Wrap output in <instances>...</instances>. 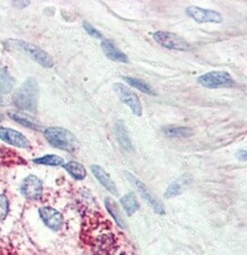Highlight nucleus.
Returning <instances> with one entry per match:
<instances>
[{
  "label": "nucleus",
  "instance_id": "21",
  "mask_svg": "<svg viewBox=\"0 0 247 255\" xmlns=\"http://www.w3.org/2000/svg\"><path fill=\"white\" fill-rule=\"evenodd\" d=\"M163 133L171 138L187 137V135L191 134V130L189 128L185 127H166L163 129Z\"/></svg>",
  "mask_w": 247,
  "mask_h": 255
},
{
  "label": "nucleus",
  "instance_id": "4",
  "mask_svg": "<svg viewBox=\"0 0 247 255\" xmlns=\"http://www.w3.org/2000/svg\"><path fill=\"white\" fill-rule=\"evenodd\" d=\"M153 38L155 41L159 45L169 48V49L173 50H181V51H187L190 50V45L186 41L185 39L179 37L178 34L171 33V32H165V31H157L153 34Z\"/></svg>",
  "mask_w": 247,
  "mask_h": 255
},
{
  "label": "nucleus",
  "instance_id": "19",
  "mask_svg": "<svg viewBox=\"0 0 247 255\" xmlns=\"http://www.w3.org/2000/svg\"><path fill=\"white\" fill-rule=\"evenodd\" d=\"M105 205H106V209L109 210L110 214L112 215V217L114 218L115 222H117L118 225H119L120 227H121V228H125V222H124V220H123L121 213H120L117 203H115L114 201H112L111 198L106 197V199H105Z\"/></svg>",
  "mask_w": 247,
  "mask_h": 255
},
{
  "label": "nucleus",
  "instance_id": "14",
  "mask_svg": "<svg viewBox=\"0 0 247 255\" xmlns=\"http://www.w3.org/2000/svg\"><path fill=\"white\" fill-rule=\"evenodd\" d=\"M190 181H191V177L189 174L181 175L178 180H175L174 182L171 183L169 187H167V189L165 190L164 197L172 198V197L178 196V195H180L182 191L185 190L186 187L189 185Z\"/></svg>",
  "mask_w": 247,
  "mask_h": 255
},
{
  "label": "nucleus",
  "instance_id": "7",
  "mask_svg": "<svg viewBox=\"0 0 247 255\" xmlns=\"http://www.w3.org/2000/svg\"><path fill=\"white\" fill-rule=\"evenodd\" d=\"M186 13L198 23H221L223 21L220 13L211 9H204L198 6H189L186 9Z\"/></svg>",
  "mask_w": 247,
  "mask_h": 255
},
{
  "label": "nucleus",
  "instance_id": "10",
  "mask_svg": "<svg viewBox=\"0 0 247 255\" xmlns=\"http://www.w3.org/2000/svg\"><path fill=\"white\" fill-rule=\"evenodd\" d=\"M39 214L43 223L51 230H59L63 227V215L53 207H41L39 210Z\"/></svg>",
  "mask_w": 247,
  "mask_h": 255
},
{
  "label": "nucleus",
  "instance_id": "8",
  "mask_svg": "<svg viewBox=\"0 0 247 255\" xmlns=\"http://www.w3.org/2000/svg\"><path fill=\"white\" fill-rule=\"evenodd\" d=\"M126 178L129 179V181L132 183V185L134 186V188L137 189L139 193H140L141 197L145 199V201L148 203V204L153 207L155 212L157 213H164V206L162 205V203H159L158 201H156V198H155L153 195H151V193L149 191V189L147 188L146 185L143 182H141L140 180H138L137 178L134 177V175H132L129 172H126Z\"/></svg>",
  "mask_w": 247,
  "mask_h": 255
},
{
  "label": "nucleus",
  "instance_id": "27",
  "mask_svg": "<svg viewBox=\"0 0 247 255\" xmlns=\"http://www.w3.org/2000/svg\"><path fill=\"white\" fill-rule=\"evenodd\" d=\"M5 102H3V98L1 97V96H0V105H5Z\"/></svg>",
  "mask_w": 247,
  "mask_h": 255
},
{
  "label": "nucleus",
  "instance_id": "9",
  "mask_svg": "<svg viewBox=\"0 0 247 255\" xmlns=\"http://www.w3.org/2000/svg\"><path fill=\"white\" fill-rule=\"evenodd\" d=\"M21 191L25 198L30 201H38L42 195V182L35 175H29L23 180Z\"/></svg>",
  "mask_w": 247,
  "mask_h": 255
},
{
  "label": "nucleus",
  "instance_id": "17",
  "mask_svg": "<svg viewBox=\"0 0 247 255\" xmlns=\"http://www.w3.org/2000/svg\"><path fill=\"white\" fill-rule=\"evenodd\" d=\"M121 204L127 215H132L133 213L137 212L139 209V203L133 193H129L126 194L125 196H123L121 198Z\"/></svg>",
  "mask_w": 247,
  "mask_h": 255
},
{
  "label": "nucleus",
  "instance_id": "6",
  "mask_svg": "<svg viewBox=\"0 0 247 255\" xmlns=\"http://www.w3.org/2000/svg\"><path fill=\"white\" fill-rule=\"evenodd\" d=\"M114 90L119 98L121 101L130 107V110L132 111V113L137 117H141L142 115V106L140 103V99L133 91H131L129 88L123 85V83H115Z\"/></svg>",
  "mask_w": 247,
  "mask_h": 255
},
{
  "label": "nucleus",
  "instance_id": "15",
  "mask_svg": "<svg viewBox=\"0 0 247 255\" xmlns=\"http://www.w3.org/2000/svg\"><path fill=\"white\" fill-rule=\"evenodd\" d=\"M115 133H117L118 140L123 149L127 151L132 150V143H131L129 133H127L126 128L122 121H118L115 123Z\"/></svg>",
  "mask_w": 247,
  "mask_h": 255
},
{
  "label": "nucleus",
  "instance_id": "25",
  "mask_svg": "<svg viewBox=\"0 0 247 255\" xmlns=\"http://www.w3.org/2000/svg\"><path fill=\"white\" fill-rule=\"evenodd\" d=\"M83 27H85V30L89 33V35L94 38H98L101 39L102 38V33L99 32L98 30H96V27H94L91 24H89L88 22H83Z\"/></svg>",
  "mask_w": 247,
  "mask_h": 255
},
{
  "label": "nucleus",
  "instance_id": "12",
  "mask_svg": "<svg viewBox=\"0 0 247 255\" xmlns=\"http://www.w3.org/2000/svg\"><path fill=\"white\" fill-rule=\"evenodd\" d=\"M102 49L105 55L110 59L114 62H120V63H127L129 59H127V56L119 49V48L115 46V43L111 40H104L102 42Z\"/></svg>",
  "mask_w": 247,
  "mask_h": 255
},
{
  "label": "nucleus",
  "instance_id": "24",
  "mask_svg": "<svg viewBox=\"0 0 247 255\" xmlns=\"http://www.w3.org/2000/svg\"><path fill=\"white\" fill-rule=\"evenodd\" d=\"M8 213V201L3 195H0V221L7 217Z\"/></svg>",
  "mask_w": 247,
  "mask_h": 255
},
{
  "label": "nucleus",
  "instance_id": "1",
  "mask_svg": "<svg viewBox=\"0 0 247 255\" xmlns=\"http://www.w3.org/2000/svg\"><path fill=\"white\" fill-rule=\"evenodd\" d=\"M39 88L34 79H27L23 85L15 91L13 102L18 109L35 112L38 106Z\"/></svg>",
  "mask_w": 247,
  "mask_h": 255
},
{
  "label": "nucleus",
  "instance_id": "22",
  "mask_svg": "<svg viewBox=\"0 0 247 255\" xmlns=\"http://www.w3.org/2000/svg\"><path fill=\"white\" fill-rule=\"evenodd\" d=\"M35 164H42V165H51V166H58L64 165V159L62 157L57 156V155H45V156L39 157L33 159Z\"/></svg>",
  "mask_w": 247,
  "mask_h": 255
},
{
  "label": "nucleus",
  "instance_id": "2",
  "mask_svg": "<svg viewBox=\"0 0 247 255\" xmlns=\"http://www.w3.org/2000/svg\"><path fill=\"white\" fill-rule=\"evenodd\" d=\"M43 133H45L47 141L49 142L51 146H54L58 149L73 151L77 149L79 146V142L77 140V138H75V135L70 132L69 130L64 129V128H47Z\"/></svg>",
  "mask_w": 247,
  "mask_h": 255
},
{
  "label": "nucleus",
  "instance_id": "11",
  "mask_svg": "<svg viewBox=\"0 0 247 255\" xmlns=\"http://www.w3.org/2000/svg\"><path fill=\"white\" fill-rule=\"evenodd\" d=\"M0 139L9 145H13L19 148H29L30 142L18 131L9 129V128H0Z\"/></svg>",
  "mask_w": 247,
  "mask_h": 255
},
{
  "label": "nucleus",
  "instance_id": "18",
  "mask_svg": "<svg viewBox=\"0 0 247 255\" xmlns=\"http://www.w3.org/2000/svg\"><path fill=\"white\" fill-rule=\"evenodd\" d=\"M15 80L7 69L0 70V91L2 94H8L13 90Z\"/></svg>",
  "mask_w": 247,
  "mask_h": 255
},
{
  "label": "nucleus",
  "instance_id": "23",
  "mask_svg": "<svg viewBox=\"0 0 247 255\" xmlns=\"http://www.w3.org/2000/svg\"><path fill=\"white\" fill-rule=\"evenodd\" d=\"M8 115H9V117L13 119L14 121L19 123V125H22L26 128H31V129H38L37 123H35L33 120H31L27 117H24V115L18 114V113H9Z\"/></svg>",
  "mask_w": 247,
  "mask_h": 255
},
{
  "label": "nucleus",
  "instance_id": "3",
  "mask_svg": "<svg viewBox=\"0 0 247 255\" xmlns=\"http://www.w3.org/2000/svg\"><path fill=\"white\" fill-rule=\"evenodd\" d=\"M198 83L209 89L217 88H231L236 85L235 80L227 72H209L198 78Z\"/></svg>",
  "mask_w": 247,
  "mask_h": 255
},
{
  "label": "nucleus",
  "instance_id": "13",
  "mask_svg": "<svg viewBox=\"0 0 247 255\" xmlns=\"http://www.w3.org/2000/svg\"><path fill=\"white\" fill-rule=\"evenodd\" d=\"M91 171H93L94 175L96 177V179L102 183V185L105 187V188L110 191V193L117 195L118 194V188L117 186H115L114 181L112 180L111 177L105 170L103 169L102 166L99 165H93L91 166Z\"/></svg>",
  "mask_w": 247,
  "mask_h": 255
},
{
  "label": "nucleus",
  "instance_id": "5",
  "mask_svg": "<svg viewBox=\"0 0 247 255\" xmlns=\"http://www.w3.org/2000/svg\"><path fill=\"white\" fill-rule=\"evenodd\" d=\"M15 43V47L18 49L23 50L24 53H26L30 56L32 59H34L35 62L43 67H51L54 65L53 58L48 55L45 50H42L41 48L32 45V43L25 42V41H13Z\"/></svg>",
  "mask_w": 247,
  "mask_h": 255
},
{
  "label": "nucleus",
  "instance_id": "20",
  "mask_svg": "<svg viewBox=\"0 0 247 255\" xmlns=\"http://www.w3.org/2000/svg\"><path fill=\"white\" fill-rule=\"evenodd\" d=\"M123 79H124L125 82H127V85L135 88V89L140 90L141 93H145L147 95H155L153 89H151V87L149 85H147L146 82L141 81V80H139L137 78H131V77H124Z\"/></svg>",
  "mask_w": 247,
  "mask_h": 255
},
{
  "label": "nucleus",
  "instance_id": "26",
  "mask_svg": "<svg viewBox=\"0 0 247 255\" xmlns=\"http://www.w3.org/2000/svg\"><path fill=\"white\" fill-rule=\"evenodd\" d=\"M14 5L15 6H19V8H21V7H25V6H27V5H29V2H14Z\"/></svg>",
  "mask_w": 247,
  "mask_h": 255
},
{
  "label": "nucleus",
  "instance_id": "16",
  "mask_svg": "<svg viewBox=\"0 0 247 255\" xmlns=\"http://www.w3.org/2000/svg\"><path fill=\"white\" fill-rule=\"evenodd\" d=\"M63 166L64 169H65L74 179H77V180H82V179L86 178L87 171L85 169V166L80 164V163L72 161L66 163V164H64Z\"/></svg>",
  "mask_w": 247,
  "mask_h": 255
}]
</instances>
